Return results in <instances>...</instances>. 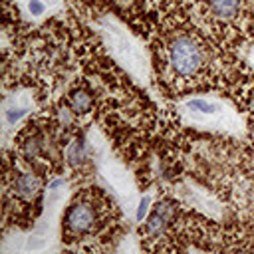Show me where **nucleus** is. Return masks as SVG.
Listing matches in <instances>:
<instances>
[{
	"mask_svg": "<svg viewBox=\"0 0 254 254\" xmlns=\"http://www.w3.org/2000/svg\"><path fill=\"white\" fill-rule=\"evenodd\" d=\"M169 62L179 75L190 77L202 67V50L192 38L179 36L169 46Z\"/></svg>",
	"mask_w": 254,
	"mask_h": 254,
	"instance_id": "nucleus-1",
	"label": "nucleus"
},
{
	"mask_svg": "<svg viewBox=\"0 0 254 254\" xmlns=\"http://www.w3.org/2000/svg\"><path fill=\"white\" fill-rule=\"evenodd\" d=\"M95 224V210H93V204L89 202H75L69 206L67 214H65V228L79 236V234H85L93 228Z\"/></svg>",
	"mask_w": 254,
	"mask_h": 254,
	"instance_id": "nucleus-2",
	"label": "nucleus"
},
{
	"mask_svg": "<svg viewBox=\"0 0 254 254\" xmlns=\"http://www.w3.org/2000/svg\"><path fill=\"white\" fill-rule=\"evenodd\" d=\"M185 109L194 115V117H214V115H220L224 113L222 111V105L218 101H212V99H189L185 103Z\"/></svg>",
	"mask_w": 254,
	"mask_h": 254,
	"instance_id": "nucleus-3",
	"label": "nucleus"
},
{
	"mask_svg": "<svg viewBox=\"0 0 254 254\" xmlns=\"http://www.w3.org/2000/svg\"><path fill=\"white\" fill-rule=\"evenodd\" d=\"M40 190V179L32 173H24L14 181V192L24 198V200H32Z\"/></svg>",
	"mask_w": 254,
	"mask_h": 254,
	"instance_id": "nucleus-4",
	"label": "nucleus"
},
{
	"mask_svg": "<svg viewBox=\"0 0 254 254\" xmlns=\"http://www.w3.org/2000/svg\"><path fill=\"white\" fill-rule=\"evenodd\" d=\"M171 218H173L171 202H159V204H155V208H153V212H151V216L147 220V226H149L151 232H161L169 224Z\"/></svg>",
	"mask_w": 254,
	"mask_h": 254,
	"instance_id": "nucleus-5",
	"label": "nucleus"
},
{
	"mask_svg": "<svg viewBox=\"0 0 254 254\" xmlns=\"http://www.w3.org/2000/svg\"><path fill=\"white\" fill-rule=\"evenodd\" d=\"M242 0H208L212 14L220 20H232L240 10Z\"/></svg>",
	"mask_w": 254,
	"mask_h": 254,
	"instance_id": "nucleus-6",
	"label": "nucleus"
},
{
	"mask_svg": "<svg viewBox=\"0 0 254 254\" xmlns=\"http://www.w3.org/2000/svg\"><path fill=\"white\" fill-rule=\"evenodd\" d=\"M69 107L73 113H87L91 109V97L85 91H73L69 95Z\"/></svg>",
	"mask_w": 254,
	"mask_h": 254,
	"instance_id": "nucleus-7",
	"label": "nucleus"
},
{
	"mask_svg": "<svg viewBox=\"0 0 254 254\" xmlns=\"http://www.w3.org/2000/svg\"><path fill=\"white\" fill-rule=\"evenodd\" d=\"M28 105H22V103H16V99L14 101H8L6 103V107H4V119H6V123L8 125H14L16 121H20L26 113H28Z\"/></svg>",
	"mask_w": 254,
	"mask_h": 254,
	"instance_id": "nucleus-8",
	"label": "nucleus"
},
{
	"mask_svg": "<svg viewBox=\"0 0 254 254\" xmlns=\"http://www.w3.org/2000/svg\"><path fill=\"white\" fill-rule=\"evenodd\" d=\"M65 157H67V161H69L71 165H81V163L85 161V157H87L83 143H81V141H71V143L67 145V149H65Z\"/></svg>",
	"mask_w": 254,
	"mask_h": 254,
	"instance_id": "nucleus-9",
	"label": "nucleus"
},
{
	"mask_svg": "<svg viewBox=\"0 0 254 254\" xmlns=\"http://www.w3.org/2000/svg\"><path fill=\"white\" fill-rule=\"evenodd\" d=\"M26 10H28V14L32 18H40L46 12V4H44V0H28L26 2Z\"/></svg>",
	"mask_w": 254,
	"mask_h": 254,
	"instance_id": "nucleus-10",
	"label": "nucleus"
},
{
	"mask_svg": "<svg viewBox=\"0 0 254 254\" xmlns=\"http://www.w3.org/2000/svg\"><path fill=\"white\" fill-rule=\"evenodd\" d=\"M147 206H149V198L145 196V198L141 200V204H139V208H137V220H143V216L147 214Z\"/></svg>",
	"mask_w": 254,
	"mask_h": 254,
	"instance_id": "nucleus-11",
	"label": "nucleus"
}]
</instances>
